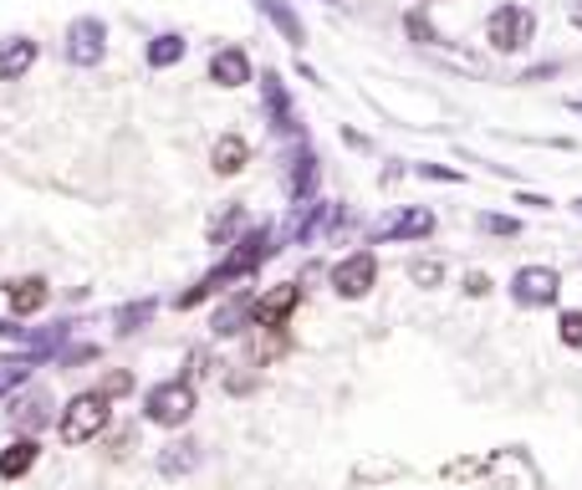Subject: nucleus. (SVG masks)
Returning a JSON list of instances; mask_svg holds the SVG:
<instances>
[{
    "mask_svg": "<svg viewBox=\"0 0 582 490\" xmlns=\"http://www.w3.org/2000/svg\"><path fill=\"white\" fill-rule=\"evenodd\" d=\"M572 27L582 31V0H578V6H572Z\"/></svg>",
    "mask_w": 582,
    "mask_h": 490,
    "instance_id": "nucleus-34",
    "label": "nucleus"
},
{
    "mask_svg": "<svg viewBox=\"0 0 582 490\" xmlns=\"http://www.w3.org/2000/svg\"><path fill=\"white\" fill-rule=\"evenodd\" d=\"M409 281L414 286H439L445 281V261H409Z\"/></svg>",
    "mask_w": 582,
    "mask_h": 490,
    "instance_id": "nucleus-27",
    "label": "nucleus"
},
{
    "mask_svg": "<svg viewBox=\"0 0 582 490\" xmlns=\"http://www.w3.org/2000/svg\"><path fill=\"white\" fill-rule=\"evenodd\" d=\"M531 37H537V15L527 11V6H496L486 21V41L496 46V52H527Z\"/></svg>",
    "mask_w": 582,
    "mask_h": 490,
    "instance_id": "nucleus-4",
    "label": "nucleus"
},
{
    "mask_svg": "<svg viewBox=\"0 0 582 490\" xmlns=\"http://www.w3.org/2000/svg\"><path fill=\"white\" fill-rule=\"evenodd\" d=\"M246 322H251V296L236 292L226 306H220V312H215V337H236Z\"/></svg>",
    "mask_w": 582,
    "mask_h": 490,
    "instance_id": "nucleus-21",
    "label": "nucleus"
},
{
    "mask_svg": "<svg viewBox=\"0 0 582 490\" xmlns=\"http://www.w3.org/2000/svg\"><path fill=\"white\" fill-rule=\"evenodd\" d=\"M31 66H37V41L21 37V31L0 41V82H21Z\"/></svg>",
    "mask_w": 582,
    "mask_h": 490,
    "instance_id": "nucleus-14",
    "label": "nucleus"
},
{
    "mask_svg": "<svg viewBox=\"0 0 582 490\" xmlns=\"http://www.w3.org/2000/svg\"><path fill=\"white\" fill-rule=\"evenodd\" d=\"M256 6H261V11H266V21H271V27L281 31V41L302 52V46H306V27H302V15L291 11L287 0H256Z\"/></svg>",
    "mask_w": 582,
    "mask_h": 490,
    "instance_id": "nucleus-19",
    "label": "nucleus"
},
{
    "mask_svg": "<svg viewBox=\"0 0 582 490\" xmlns=\"http://www.w3.org/2000/svg\"><path fill=\"white\" fill-rule=\"evenodd\" d=\"M107 56V27L97 15H77L66 27V62L72 66H97Z\"/></svg>",
    "mask_w": 582,
    "mask_h": 490,
    "instance_id": "nucleus-6",
    "label": "nucleus"
},
{
    "mask_svg": "<svg viewBox=\"0 0 582 490\" xmlns=\"http://www.w3.org/2000/svg\"><path fill=\"white\" fill-rule=\"evenodd\" d=\"M246 164H251V144H246L240 133H226V138L210 148V169L220 174V179H236Z\"/></svg>",
    "mask_w": 582,
    "mask_h": 490,
    "instance_id": "nucleus-17",
    "label": "nucleus"
},
{
    "mask_svg": "<svg viewBox=\"0 0 582 490\" xmlns=\"http://www.w3.org/2000/svg\"><path fill=\"white\" fill-rule=\"evenodd\" d=\"M185 52H189L185 37H179V31H164V37L148 41V66H179Z\"/></svg>",
    "mask_w": 582,
    "mask_h": 490,
    "instance_id": "nucleus-23",
    "label": "nucleus"
},
{
    "mask_svg": "<svg viewBox=\"0 0 582 490\" xmlns=\"http://www.w3.org/2000/svg\"><path fill=\"white\" fill-rule=\"evenodd\" d=\"M404 31H409V37L419 41V46H435V41H439V31L429 27V15H424V11H409V15H404Z\"/></svg>",
    "mask_w": 582,
    "mask_h": 490,
    "instance_id": "nucleus-26",
    "label": "nucleus"
},
{
    "mask_svg": "<svg viewBox=\"0 0 582 490\" xmlns=\"http://www.w3.org/2000/svg\"><path fill=\"white\" fill-rule=\"evenodd\" d=\"M318 174H322V164H318V154H312V144H302V138H297V148L287 154V199H291V205L312 199V189H318Z\"/></svg>",
    "mask_w": 582,
    "mask_h": 490,
    "instance_id": "nucleus-12",
    "label": "nucleus"
},
{
    "mask_svg": "<svg viewBox=\"0 0 582 490\" xmlns=\"http://www.w3.org/2000/svg\"><path fill=\"white\" fill-rule=\"evenodd\" d=\"M414 174H419V179H439V185H460V179H465L460 169H445V164H419Z\"/></svg>",
    "mask_w": 582,
    "mask_h": 490,
    "instance_id": "nucleus-31",
    "label": "nucleus"
},
{
    "mask_svg": "<svg viewBox=\"0 0 582 490\" xmlns=\"http://www.w3.org/2000/svg\"><path fill=\"white\" fill-rule=\"evenodd\" d=\"M297 302H302V286H291V281L271 286L266 296H256V302H251V327L281 332V327L291 322V312H297Z\"/></svg>",
    "mask_w": 582,
    "mask_h": 490,
    "instance_id": "nucleus-7",
    "label": "nucleus"
},
{
    "mask_svg": "<svg viewBox=\"0 0 582 490\" xmlns=\"http://www.w3.org/2000/svg\"><path fill=\"white\" fill-rule=\"evenodd\" d=\"M261 97H266V118H271V128L302 138V118H297V103H291L281 72H261Z\"/></svg>",
    "mask_w": 582,
    "mask_h": 490,
    "instance_id": "nucleus-11",
    "label": "nucleus"
},
{
    "mask_svg": "<svg viewBox=\"0 0 582 490\" xmlns=\"http://www.w3.org/2000/svg\"><path fill=\"white\" fill-rule=\"evenodd\" d=\"M21 332H27V327H15V322L0 317V343H21Z\"/></svg>",
    "mask_w": 582,
    "mask_h": 490,
    "instance_id": "nucleus-33",
    "label": "nucleus"
},
{
    "mask_svg": "<svg viewBox=\"0 0 582 490\" xmlns=\"http://www.w3.org/2000/svg\"><path fill=\"white\" fill-rule=\"evenodd\" d=\"M465 292H470V296H486V292H490V277H480V271H470V277H465Z\"/></svg>",
    "mask_w": 582,
    "mask_h": 490,
    "instance_id": "nucleus-32",
    "label": "nucleus"
},
{
    "mask_svg": "<svg viewBox=\"0 0 582 490\" xmlns=\"http://www.w3.org/2000/svg\"><path fill=\"white\" fill-rule=\"evenodd\" d=\"M195 409H199V398H195L189 373L185 378H164V384H154L144 394V419L159 429H185L189 419H195Z\"/></svg>",
    "mask_w": 582,
    "mask_h": 490,
    "instance_id": "nucleus-3",
    "label": "nucleus"
},
{
    "mask_svg": "<svg viewBox=\"0 0 582 490\" xmlns=\"http://www.w3.org/2000/svg\"><path fill=\"white\" fill-rule=\"evenodd\" d=\"M240 226H246V210H240V205H226V210L210 220V246H230V236H236Z\"/></svg>",
    "mask_w": 582,
    "mask_h": 490,
    "instance_id": "nucleus-24",
    "label": "nucleus"
},
{
    "mask_svg": "<svg viewBox=\"0 0 582 490\" xmlns=\"http://www.w3.org/2000/svg\"><path fill=\"white\" fill-rule=\"evenodd\" d=\"M429 230H435V215L414 205V210H394L388 220H378V226H373V240H378V246H388V240H424Z\"/></svg>",
    "mask_w": 582,
    "mask_h": 490,
    "instance_id": "nucleus-13",
    "label": "nucleus"
},
{
    "mask_svg": "<svg viewBox=\"0 0 582 490\" xmlns=\"http://www.w3.org/2000/svg\"><path fill=\"white\" fill-rule=\"evenodd\" d=\"M373 286H378V256L373 251H353L332 265V292L343 296V302H363Z\"/></svg>",
    "mask_w": 582,
    "mask_h": 490,
    "instance_id": "nucleus-5",
    "label": "nucleus"
},
{
    "mask_svg": "<svg viewBox=\"0 0 582 490\" xmlns=\"http://www.w3.org/2000/svg\"><path fill=\"white\" fill-rule=\"evenodd\" d=\"M332 6H353V0H332Z\"/></svg>",
    "mask_w": 582,
    "mask_h": 490,
    "instance_id": "nucleus-36",
    "label": "nucleus"
},
{
    "mask_svg": "<svg viewBox=\"0 0 582 490\" xmlns=\"http://www.w3.org/2000/svg\"><path fill=\"white\" fill-rule=\"evenodd\" d=\"M480 230H486V236H521V226L511 215H480Z\"/></svg>",
    "mask_w": 582,
    "mask_h": 490,
    "instance_id": "nucleus-30",
    "label": "nucleus"
},
{
    "mask_svg": "<svg viewBox=\"0 0 582 490\" xmlns=\"http://www.w3.org/2000/svg\"><path fill=\"white\" fill-rule=\"evenodd\" d=\"M46 281L41 277H15L11 286H6V302H11V312L15 317H31V312H41V306H46Z\"/></svg>",
    "mask_w": 582,
    "mask_h": 490,
    "instance_id": "nucleus-18",
    "label": "nucleus"
},
{
    "mask_svg": "<svg viewBox=\"0 0 582 490\" xmlns=\"http://www.w3.org/2000/svg\"><path fill=\"white\" fill-rule=\"evenodd\" d=\"M332 226H337V205H328V199H302L287 226V240L291 246H312V240H322Z\"/></svg>",
    "mask_w": 582,
    "mask_h": 490,
    "instance_id": "nucleus-8",
    "label": "nucleus"
},
{
    "mask_svg": "<svg viewBox=\"0 0 582 490\" xmlns=\"http://www.w3.org/2000/svg\"><path fill=\"white\" fill-rule=\"evenodd\" d=\"M154 317H159V302H154V296H144V302L118 306V312H113V327H118V337H128V332H138L144 322H154Z\"/></svg>",
    "mask_w": 582,
    "mask_h": 490,
    "instance_id": "nucleus-22",
    "label": "nucleus"
},
{
    "mask_svg": "<svg viewBox=\"0 0 582 490\" xmlns=\"http://www.w3.org/2000/svg\"><path fill=\"white\" fill-rule=\"evenodd\" d=\"M107 419H113V398L103 388H87V394L66 398V409L56 414V435L66 445H87V439H97L107 429Z\"/></svg>",
    "mask_w": 582,
    "mask_h": 490,
    "instance_id": "nucleus-2",
    "label": "nucleus"
},
{
    "mask_svg": "<svg viewBox=\"0 0 582 490\" xmlns=\"http://www.w3.org/2000/svg\"><path fill=\"white\" fill-rule=\"evenodd\" d=\"M62 409H52V394L46 388H27V394L11 398V409H6V419H11L21 435H41V429L52 425Z\"/></svg>",
    "mask_w": 582,
    "mask_h": 490,
    "instance_id": "nucleus-10",
    "label": "nucleus"
},
{
    "mask_svg": "<svg viewBox=\"0 0 582 490\" xmlns=\"http://www.w3.org/2000/svg\"><path fill=\"white\" fill-rule=\"evenodd\" d=\"M210 82L215 87H240V82H251V56L240 52V46H220L210 56Z\"/></svg>",
    "mask_w": 582,
    "mask_h": 490,
    "instance_id": "nucleus-16",
    "label": "nucleus"
},
{
    "mask_svg": "<svg viewBox=\"0 0 582 490\" xmlns=\"http://www.w3.org/2000/svg\"><path fill=\"white\" fill-rule=\"evenodd\" d=\"M572 210H578V215H582V199H572Z\"/></svg>",
    "mask_w": 582,
    "mask_h": 490,
    "instance_id": "nucleus-35",
    "label": "nucleus"
},
{
    "mask_svg": "<svg viewBox=\"0 0 582 490\" xmlns=\"http://www.w3.org/2000/svg\"><path fill=\"white\" fill-rule=\"evenodd\" d=\"M97 388H103L107 398H123V394H133V373H128V368H107Z\"/></svg>",
    "mask_w": 582,
    "mask_h": 490,
    "instance_id": "nucleus-28",
    "label": "nucleus"
},
{
    "mask_svg": "<svg viewBox=\"0 0 582 490\" xmlns=\"http://www.w3.org/2000/svg\"><path fill=\"white\" fill-rule=\"evenodd\" d=\"M557 332H562V343H568L572 353H582V312H562Z\"/></svg>",
    "mask_w": 582,
    "mask_h": 490,
    "instance_id": "nucleus-29",
    "label": "nucleus"
},
{
    "mask_svg": "<svg viewBox=\"0 0 582 490\" xmlns=\"http://www.w3.org/2000/svg\"><path fill=\"white\" fill-rule=\"evenodd\" d=\"M41 460V439L37 435H15L6 450H0V480H21L27 470H37Z\"/></svg>",
    "mask_w": 582,
    "mask_h": 490,
    "instance_id": "nucleus-15",
    "label": "nucleus"
},
{
    "mask_svg": "<svg viewBox=\"0 0 582 490\" xmlns=\"http://www.w3.org/2000/svg\"><path fill=\"white\" fill-rule=\"evenodd\" d=\"M271 240H277V236H271V226H261V230H251L246 240H236V251H230L226 261L215 265V271H205L195 292H185V296H179V306H199L210 292H226V286H236V281H251V277H256V265H261L266 256L277 251Z\"/></svg>",
    "mask_w": 582,
    "mask_h": 490,
    "instance_id": "nucleus-1",
    "label": "nucleus"
},
{
    "mask_svg": "<svg viewBox=\"0 0 582 490\" xmlns=\"http://www.w3.org/2000/svg\"><path fill=\"white\" fill-rule=\"evenodd\" d=\"M31 378V363L21 358V353H11V358H0V398L15 394V388H27Z\"/></svg>",
    "mask_w": 582,
    "mask_h": 490,
    "instance_id": "nucleus-25",
    "label": "nucleus"
},
{
    "mask_svg": "<svg viewBox=\"0 0 582 490\" xmlns=\"http://www.w3.org/2000/svg\"><path fill=\"white\" fill-rule=\"evenodd\" d=\"M557 292H562V277H557L552 265H521L517 277H511L517 306H552Z\"/></svg>",
    "mask_w": 582,
    "mask_h": 490,
    "instance_id": "nucleus-9",
    "label": "nucleus"
},
{
    "mask_svg": "<svg viewBox=\"0 0 582 490\" xmlns=\"http://www.w3.org/2000/svg\"><path fill=\"white\" fill-rule=\"evenodd\" d=\"M189 470H199V445L195 439H174L159 450V476L164 480H185Z\"/></svg>",
    "mask_w": 582,
    "mask_h": 490,
    "instance_id": "nucleus-20",
    "label": "nucleus"
}]
</instances>
